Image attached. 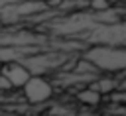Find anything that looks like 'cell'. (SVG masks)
I'll return each mask as SVG.
<instances>
[{"mask_svg":"<svg viewBox=\"0 0 126 116\" xmlns=\"http://www.w3.org/2000/svg\"><path fill=\"white\" fill-rule=\"evenodd\" d=\"M20 90H22L24 102H28L32 106L43 104V102H47L53 96V85L45 77H41V75H32L28 79V83Z\"/></svg>","mask_w":126,"mask_h":116,"instance_id":"obj_4","label":"cell"},{"mask_svg":"<svg viewBox=\"0 0 126 116\" xmlns=\"http://www.w3.org/2000/svg\"><path fill=\"white\" fill-rule=\"evenodd\" d=\"M116 87H118V83H116L114 79H108V77H102V79H98L96 83H93V85H91V88H94L98 94H104V92H112Z\"/></svg>","mask_w":126,"mask_h":116,"instance_id":"obj_7","label":"cell"},{"mask_svg":"<svg viewBox=\"0 0 126 116\" xmlns=\"http://www.w3.org/2000/svg\"><path fill=\"white\" fill-rule=\"evenodd\" d=\"M100 96H102V94H98V92H96L94 88H91V87L77 92L79 102H83V104H87V106H96V104L100 102Z\"/></svg>","mask_w":126,"mask_h":116,"instance_id":"obj_6","label":"cell"},{"mask_svg":"<svg viewBox=\"0 0 126 116\" xmlns=\"http://www.w3.org/2000/svg\"><path fill=\"white\" fill-rule=\"evenodd\" d=\"M120 2H126V0H120Z\"/></svg>","mask_w":126,"mask_h":116,"instance_id":"obj_13","label":"cell"},{"mask_svg":"<svg viewBox=\"0 0 126 116\" xmlns=\"http://www.w3.org/2000/svg\"><path fill=\"white\" fill-rule=\"evenodd\" d=\"M0 75H4L8 79V83L12 85V88H22L28 79L32 77L30 71L20 63V61H6L0 65Z\"/></svg>","mask_w":126,"mask_h":116,"instance_id":"obj_5","label":"cell"},{"mask_svg":"<svg viewBox=\"0 0 126 116\" xmlns=\"http://www.w3.org/2000/svg\"><path fill=\"white\" fill-rule=\"evenodd\" d=\"M61 2H63V0H43V4H45L49 10H57V8L61 6Z\"/></svg>","mask_w":126,"mask_h":116,"instance_id":"obj_10","label":"cell"},{"mask_svg":"<svg viewBox=\"0 0 126 116\" xmlns=\"http://www.w3.org/2000/svg\"><path fill=\"white\" fill-rule=\"evenodd\" d=\"M108 8H112L106 0H89V10L91 12H106Z\"/></svg>","mask_w":126,"mask_h":116,"instance_id":"obj_8","label":"cell"},{"mask_svg":"<svg viewBox=\"0 0 126 116\" xmlns=\"http://www.w3.org/2000/svg\"><path fill=\"white\" fill-rule=\"evenodd\" d=\"M69 55L63 53V51H37L33 55H28V57H22L20 63L30 71V75H45V73H51L59 67H63L67 63Z\"/></svg>","mask_w":126,"mask_h":116,"instance_id":"obj_3","label":"cell"},{"mask_svg":"<svg viewBox=\"0 0 126 116\" xmlns=\"http://www.w3.org/2000/svg\"><path fill=\"white\" fill-rule=\"evenodd\" d=\"M28 2H43V0H28Z\"/></svg>","mask_w":126,"mask_h":116,"instance_id":"obj_12","label":"cell"},{"mask_svg":"<svg viewBox=\"0 0 126 116\" xmlns=\"http://www.w3.org/2000/svg\"><path fill=\"white\" fill-rule=\"evenodd\" d=\"M106 2H108V4H110V6H114V4H118V2H120V0H106Z\"/></svg>","mask_w":126,"mask_h":116,"instance_id":"obj_11","label":"cell"},{"mask_svg":"<svg viewBox=\"0 0 126 116\" xmlns=\"http://www.w3.org/2000/svg\"><path fill=\"white\" fill-rule=\"evenodd\" d=\"M83 41L91 45H112V47H126V22L114 24H94L81 35Z\"/></svg>","mask_w":126,"mask_h":116,"instance_id":"obj_2","label":"cell"},{"mask_svg":"<svg viewBox=\"0 0 126 116\" xmlns=\"http://www.w3.org/2000/svg\"><path fill=\"white\" fill-rule=\"evenodd\" d=\"M83 59L93 63L96 71L118 73L126 69V47H112V45H91Z\"/></svg>","mask_w":126,"mask_h":116,"instance_id":"obj_1","label":"cell"},{"mask_svg":"<svg viewBox=\"0 0 126 116\" xmlns=\"http://www.w3.org/2000/svg\"><path fill=\"white\" fill-rule=\"evenodd\" d=\"M10 90H14L12 85L8 83V79L4 75H0V92H10Z\"/></svg>","mask_w":126,"mask_h":116,"instance_id":"obj_9","label":"cell"}]
</instances>
